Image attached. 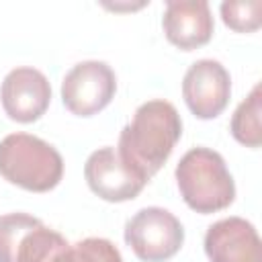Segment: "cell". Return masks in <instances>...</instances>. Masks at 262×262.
Wrapping results in <instances>:
<instances>
[{
    "mask_svg": "<svg viewBox=\"0 0 262 262\" xmlns=\"http://www.w3.org/2000/svg\"><path fill=\"white\" fill-rule=\"evenodd\" d=\"M182 137V119L176 106L156 98L137 106L131 123L119 135V156L145 180H149L172 156Z\"/></svg>",
    "mask_w": 262,
    "mask_h": 262,
    "instance_id": "cell-1",
    "label": "cell"
},
{
    "mask_svg": "<svg viewBox=\"0 0 262 262\" xmlns=\"http://www.w3.org/2000/svg\"><path fill=\"white\" fill-rule=\"evenodd\" d=\"M174 176L182 201L201 215L223 211L235 199L233 178L223 156L215 149H188L176 164Z\"/></svg>",
    "mask_w": 262,
    "mask_h": 262,
    "instance_id": "cell-2",
    "label": "cell"
},
{
    "mask_svg": "<svg viewBox=\"0 0 262 262\" xmlns=\"http://www.w3.org/2000/svg\"><path fill=\"white\" fill-rule=\"evenodd\" d=\"M0 176L31 192L53 190L63 176L61 154L31 133H10L0 141Z\"/></svg>",
    "mask_w": 262,
    "mask_h": 262,
    "instance_id": "cell-3",
    "label": "cell"
},
{
    "mask_svg": "<svg viewBox=\"0 0 262 262\" xmlns=\"http://www.w3.org/2000/svg\"><path fill=\"white\" fill-rule=\"evenodd\" d=\"M68 239L29 213L0 217V262H66Z\"/></svg>",
    "mask_w": 262,
    "mask_h": 262,
    "instance_id": "cell-4",
    "label": "cell"
},
{
    "mask_svg": "<svg viewBox=\"0 0 262 262\" xmlns=\"http://www.w3.org/2000/svg\"><path fill=\"white\" fill-rule=\"evenodd\" d=\"M125 242L139 260L166 262L182 248L184 227L168 209L145 207L125 223Z\"/></svg>",
    "mask_w": 262,
    "mask_h": 262,
    "instance_id": "cell-5",
    "label": "cell"
},
{
    "mask_svg": "<svg viewBox=\"0 0 262 262\" xmlns=\"http://www.w3.org/2000/svg\"><path fill=\"white\" fill-rule=\"evenodd\" d=\"M117 92V76L108 63L88 59L76 63L61 80L63 106L76 117H92L106 108Z\"/></svg>",
    "mask_w": 262,
    "mask_h": 262,
    "instance_id": "cell-6",
    "label": "cell"
},
{
    "mask_svg": "<svg viewBox=\"0 0 262 262\" xmlns=\"http://www.w3.org/2000/svg\"><path fill=\"white\" fill-rule=\"evenodd\" d=\"M182 96L188 111L203 121L219 117L231 96V78L217 59L194 61L182 78Z\"/></svg>",
    "mask_w": 262,
    "mask_h": 262,
    "instance_id": "cell-7",
    "label": "cell"
},
{
    "mask_svg": "<svg viewBox=\"0 0 262 262\" xmlns=\"http://www.w3.org/2000/svg\"><path fill=\"white\" fill-rule=\"evenodd\" d=\"M84 178L90 190L108 203H125L135 199L149 182L135 172L115 147H100L92 151L84 164Z\"/></svg>",
    "mask_w": 262,
    "mask_h": 262,
    "instance_id": "cell-8",
    "label": "cell"
},
{
    "mask_svg": "<svg viewBox=\"0 0 262 262\" xmlns=\"http://www.w3.org/2000/svg\"><path fill=\"white\" fill-rule=\"evenodd\" d=\"M4 113L16 123H33L45 115L51 102V84L37 68H14L0 86Z\"/></svg>",
    "mask_w": 262,
    "mask_h": 262,
    "instance_id": "cell-9",
    "label": "cell"
},
{
    "mask_svg": "<svg viewBox=\"0 0 262 262\" xmlns=\"http://www.w3.org/2000/svg\"><path fill=\"white\" fill-rule=\"evenodd\" d=\"M205 254L211 262H262V242L244 217H225L209 225Z\"/></svg>",
    "mask_w": 262,
    "mask_h": 262,
    "instance_id": "cell-10",
    "label": "cell"
},
{
    "mask_svg": "<svg viewBox=\"0 0 262 262\" xmlns=\"http://www.w3.org/2000/svg\"><path fill=\"white\" fill-rule=\"evenodd\" d=\"M162 27L166 39L182 51L207 45L215 31L213 14L205 0H168Z\"/></svg>",
    "mask_w": 262,
    "mask_h": 262,
    "instance_id": "cell-11",
    "label": "cell"
},
{
    "mask_svg": "<svg viewBox=\"0 0 262 262\" xmlns=\"http://www.w3.org/2000/svg\"><path fill=\"white\" fill-rule=\"evenodd\" d=\"M260 113H262V90H260V84H256L252 92L246 96V100L239 102L229 123V131L237 143L252 149L262 145Z\"/></svg>",
    "mask_w": 262,
    "mask_h": 262,
    "instance_id": "cell-12",
    "label": "cell"
},
{
    "mask_svg": "<svg viewBox=\"0 0 262 262\" xmlns=\"http://www.w3.org/2000/svg\"><path fill=\"white\" fill-rule=\"evenodd\" d=\"M221 18L225 27H229L235 33H254L262 25V2L260 0L223 2Z\"/></svg>",
    "mask_w": 262,
    "mask_h": 262,
    "instance_id": "cell-13",
    "label": "cell"
},
{
    "mask_svg": "<svg viewBox=\"0 0 262 262\" xmlns=\"http://www.w3.org/2000/svg\"><path fill=\"white\" fill-rule=\"evenodd\" d=\"M66 262H123V256L111 239L84 237L70 246Z\"/></svg>",
    "mask_w": 262,
    "mask_h": 262,
    "instance_id": "cell-14",
    "label": "cell"
}]
</instances>
